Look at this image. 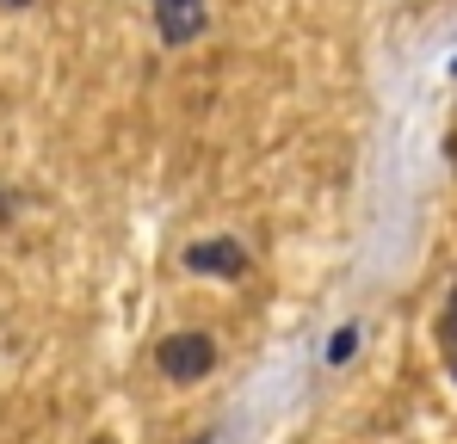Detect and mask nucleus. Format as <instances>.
Masks as SVG:
<instances>
[{"label":"nucleus","mask_w":457,"mask_h":444,"mask_svg":"<svg viewBox=\"0 0 457 444\" xmlns=\"http://www.w3.org/2000/svg\"><path fill=\"white\" fill-rule=\"evenodd\" d=\"M445 358H452V376H457V346H452V352H445Z\"/></svg>","instance_id":"obj_6"},{"label":"nucleus","mask_w":457,"mask_h":444,"mask_svg":"<svg viewBox=\"0 0 457 444\" xmlns=\"http://www.w3.org/2000/svg\"><path fill=\"white\" fill-rule=\"evenodd\" d=\"M0 6H31V0H0Z\"/></svg>","instance_id":"obj_7"},{"label":"nucleus","mask_w":457,"mask_h":444,"mask_svg":"<svg viewBox=\"0 0 457 444\" xmlns=\"http://www.w3.org/2000/svg\"><path fill=\"white\" fill-rule=\"evenodd\" d=\"M353 346H359V333H353V327H340V333H334V346H328V358L340 365V358H353Z\"/></svg>","instance_id":"obj_5"},{"label":"nucleus","mask_w":457,"mask_h":444,"mask_svg":"<svg viewBox=\"0 0 457 444\" xmlns=\"http://www.w3.org/2000/svg\"><path fill=\"white\" fill-rule=\"evenodd\" d=\"M154 365L167 370L173 382H198L204 370L217 365V340H211V333H167V340L154 346Z\"/></svg>","instance_id":"obj_1"},{"label":"nucleus","mask_w":457,"mask_h":444,"mask_svg":"<svg viewBox=\"0 0 457 444\" xmlns=\"http://www.w3.org/2000/svg\"><path fill=\"white\" fill-rule=\"evenodd\" d=\"M439 340H445V352L457 346V291L445 296V315H439Z\"/></svg>","instance_id":"obj_4"},{"label":"nucleus","mask_w":457,"mask_h":444,"mask_svg":"<svg viewBox=\"0 0 457 444\" xmlns=\"http://www.w3.org/2000/svg\"><path fill=\"white\" fill-rule=\"evenodd\" d=\"M204 19H211V6L204 0H154V31H161V44H192L198 31H204Z\"/></svg>","instance_id":"obj_2"},{"label":"nucleus","mask_w":457,"mask_h":444,"mask_svg":"<svg viewBox=\"0 0 457 444\" xmlns=\"http://www.w3.org/2000/svg\"><path fill=\"white\" fill-rule=\"evenodd\" d=\"M186 266L204 272V278H241L247 272V247L241 241H198V247H186Z\"/></svg>","instance_id":"obj_3"}]
</instances>
